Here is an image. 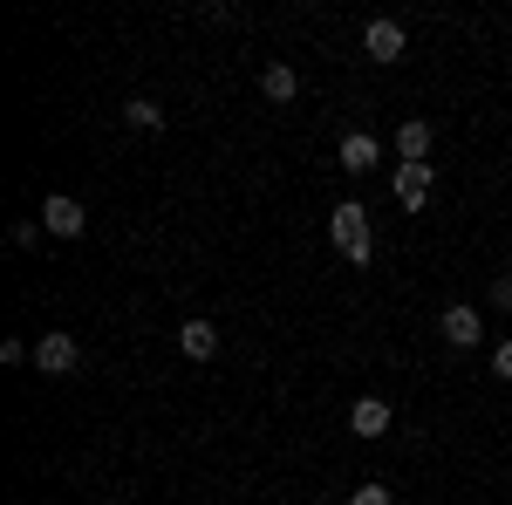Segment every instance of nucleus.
I'll return each instance as SVG.
<instances>
[{
  "label": "nucleus",
  "mask_w": 512,
  "mask_h": 505,
  "mask_svg": "<svg viewBox=\"0 0 512 505\" xmlns=\"http://www.w3.org/2000/svg\"><path fill=\"white\" fill-rule=\"evenodd\" d=\"M328 233H335V246H342V260H349V267H369L376 233H369V212H362L355 198H342V205L328 212Z\"/></svg>",
  "instance_id": "obj_1"
},
{
  "label": "nucleus",
  "mask_w": 512,
  "mask_h": 505,
  "mask_svg": "<svg viewBox=\"0 0 512 505\" xmlns=\"http://www.w3.org/2000/svg\"><path fill=\"white\" fill-rule=\"evenodd\" d=\"M35 369H41V376H76V369H82V342H76V335H62V328H48V335L35 342Z\"/></svg>",
  "instance_id": "obj_2"
},
{
  "label": "nucleus",
  "mask_w": 512,
  "mask_h": 505,
  "mask_svg": "<svg viewBox=\"0 0 512 505\" xmlns=\"http://www.w3.org/2000/svg\"><path fill=\"white\" fill-rule=\"evenodd\" d=\"M403 48H410V35H403V21H390V14H376L362 28V55L369 62H403Z\"/></svg>",
  "instance_id": "obj_3"
},
{
  "label": "nucleus",
  "mask_w": 512,
  "mask_h": 505,
  "mask_svg": "<svg viewBox=\"0 0 512 505\" xmlns=\"http://www.w3.org/2000/svg\"><path fill=\"white\" fill-rule=\"evenodd\" d=\"M41 226H48L55 239H82V226H89V212H82V198L55 192V198H41Z\"/></svg>",
  "instance_id": "obj_4"
},
{
  "label": "nucleus",
  "mask_w": 512,
  "mask_h": 505,
  "mask_svg": "<svg viewBox=\"0 0 512 505\" xmlns=\"http://www.w3.org/2000/svg\"><path fill=\"white\" fill-rule=\"evenodd\" d=\"M431 185H437L431 164H396V178H390V192H396V205H403V212H424Z\"/></svg>",
  "instance_id": "obj_5"
},
{
  "label": "nucleus",
  "mask_w": 512,
  "mask_h": 505,
  "mask_svg": "<svg viewBox=\"0 0 512 505\" xmlns=\"http://www.w3.org/2000/svg\"><path fill=\"white\" fill-rule=\"evenodd\" d=\"M437 335H444L451 349H478V335H485V328H478V308L472 301H451V308L437 314Z\"/></svg>",
  "instance_id": "obj_6"
},
{
  "label": "nucleus",
  "mask_w": 512,
  "mask_h": 505,
  "mask_svg": "<svg viewBox=\"0 0 512 505\" xmlns=\"http://www.w3.org/2000/svg\"><path fill=\"white\" fill-rule=\"evenodd\" d=\"M431 144H437V130L424 117H403V123H396V157H403V164H431Z\"/></svg>",
  "instance_id": "obj_7"
},
{
  "label": "nucleus",
  "mask_w": 512,
  "mask_h": 505,
  "mask_svg": "<svg viewBox=\"0 0 512 505\" xmlns=\"http://www.w3.org/2000/svg\"><path fill=\"white\" fill-rule=\"evenodd\" d=\"M342 171H355V178H362V171H369V164H376V157H383V144H376V137H369V130H349V137H342Z\"/></svg>",
  "instance_id": "obj_8"
},
{
  "label": "nucleus",
  "mask_w": 512,
  "mask_h": 505,
  "mask_svg": "<svg viewBox=\"0 0 512 505\" xmlns=\"http://www.w3.org/2000/svg\"><path fill=\"white\" fill-rule=\"evenodd\" d=\"M349 430L355 437H383V430H390V403H383V396H362L349 410Z\"/></svg>",
  "instance_id": "obj_9"
},
{
  "label": "nucleus",
  "mask_w": 512,
  "mask_h": 505,
  "mask_svg": "<svg viewBox=\"0 0 512 505\" xmlns=\"http://www.w3.org/2000/svg\"><path fill=\"white\" fill-rule=\"evenodd\" d=\"M178 349L192 355V362H212V355H219V328H212V321H185V328H178Z\"/></svg>",
  "instance_id": "obj_10"
},
{
  "label": "nucleus",
  "mask_w": 512,
  "mask_h": 505,
  "mask_svg": "<svg viewBox=\"0 0 512 505\" xmlns=\"http://www.w3.org/2000/svg\"><path fill=\"white\" fill-rule=\"evenodd\" d=\"M260 96H267V103H294V96H301V76H294L287 62H267V69H260Z\"/></svg>",
  "instance_id": "obj_11"
},
{
  "label": "nucleus",
  "mask_w": 512,
  "mask_h": 505,
  "mask_svg": "<svg viewBox=\"0 0 512 505\" xmlns=\"http://www.w3.org/2000/svg\"><path fill=\"white\" fill-rule=\"evenodd\" d=\"M123 123H130V130H151V137H158V130H164V110L151 103V96H130V103H123Z\"/></svg>",
  "instance_id": "obj_12"
},
{
  "label": "nucleus",
  "mask_w": 512,
  "mask_h": 505,
  "mask_svg": "<svg viewBox=\"0 0 512 505\" xmlns=\"http://www.w3.org/2000/svg\"><path fill=\"white\" fill-rule=\"evenodd\" d=\"M349 505H396V492H390V485H376V478H369V485H355V492H349Z\"/></svg>",
  "instance_id": "obj_13"
},
{
  "label": "nucleus",
  "mask_w": 512,
  "mask_h": 505,
  "mask_svg": "<svg viewBox=\"0 0 512 505\" xmlns=\"http://www.w3.org/2000/svg\"><path fill=\"white\" fill-rule=\"evenodd\" d=\"M41 233H48L41 219H14V233H7V239H14V246H41Z\"/></svg>",
  "instance_id": "obj_14"
},
{
  "label": "nucleus",
  "mask_w": 512,
  "mask_h": 505,
  "mask_svg": "<svg viewBox=\"0 0 512 505\" xmlns=\"http://www.w3.org/2000/svg\"><path fill=\"white\" fill-rule=\"evenodd\" d=\"M492 376H499V383H512V335L492 349Z\"/></svg>",
  "instance_id": "obj_15"
},
{
  "label": "nucleus",
  "mask_w": 512,
  "mask_h": 505,
  "mask_svg": "<svg viewBox=\"0 0 512 505\" xmlns=\"http://www.w3.org/2000/svg\"><path fill=\"white\" fill-rule=\"evenodd\" d=\"M0 362H35V349H28L21 335H7V342H0Z\"/></svg>",
  "instance_id": "obj_16"
},
{
  "label": "nucleus",
  "mask_w": 512,
  "mask_h": 505,
  "mask_svg": "<svg viewBox=\"0 0 512 505\" xmlns=\"http://www.w3.org/2000/svg\"><path fill=\"white\" fill-rule=\"evenodd\" d=\"M492 308L512 314V273H499V280H492Z\"/></svg>",
  "instance_id": "obj_17"
}]
</instances>
